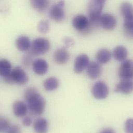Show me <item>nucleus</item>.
Returning <instances> with one entry per match:
<instances>
[{"instance_id": "f257e3e1", "label": "nucleus", "mask_w": 133, "mask_h": 133, "mask_svg": "<svg viewBox=\"0 0 133 133\" xmlns=\"http://www.w3.org/2000/svg\"><path fill=\"white\" fill-rule=\"evenodd\" d=\"M23 97L31 115L37 116L43 114L46 105V101L35 88H26L24 91Z\"/></svg>"}, {"instance_id": "f03ea898", "label": "nucleus", "mask_w": 133, "mask_h": 133, "mask_svg": "<svg viewBox=\"0 0 133 133\" xmlns=\"http://www.w3.org/2000/svg\"><path fill=\"white\" fill-rule=\"evenodd\" d=\"M105 3L104 0L90 1L88 6L89 20L92 26L99 25V20L102 16V11Z\"/></svg>"}, {"instance_id": "7ed1b4c3", "label": "nucleus", "mask_w": 133, "mask_h": 133, "mask_svg": "<svg viewBox=\"0 0 133 133\" xmlns=\"http://www.w3.org/2000/svg\"><path fill=\"white\" fill-rule=\"evenodd\" d=\"M6 83H16L19 85L25 84L29 81V77L25 71L20 67L17 66L12 69L10 74L3 78Z\"/></svg>"}, {"instance_id": "20e7f679", "label": "nucleus", "mask_w": 133, "mask_h": 133, "mask_svg": "<svg viewBox=\"0 0 133 133\" xmlns=\"http://www.w3.org/2000/svg\"><path fill=\"white\" fill-rule=\"evenodd\" d=\"M72 25L78 33L82 35L89 34L92 26L89 19L83 15L76 16L72 19Z\"/></svg>"}, {"instance_id": "39448f33", "label": "nucleus", "mask_w": 133, "mask_h": 133, "mask_svg": "<svg viewBox=\"0 0 133 133\" xmlns=\"http://www.w3.org/2000/svg\"><path fill=\"white\" fill-rule=\"evenodd\" d=\"M50 48L49 40L45 38H37L32 42L30 52L33 56H38L47 53Z\"/></svg>"}, {"instance_id": "423d86ee", "label": "nucleus", "mask_w": 133, "mask_h": 133, "mask_svg": "<svg viewBox=\"0 0 133 133\" xmlns=\"http://www.w3.org/2000/svg\"><path fill=\"white\" fill-rule=\"evenodd\" d=\"M65 2L60 1L54 4L49 10V16L53 20L60 22L65 18V11L64 9Z\"/></svg>"}, {"instance_id": "0eeeda50", "label": "nucleus", "mask_w": 133, "mask_h": 133, "mask_svg": "<svg viewBox=\"0 0 133 133\" xmlns=\"http://www.w3.org/2000/svg\"><path fill=\"white\" fill-rule=\"evenodd\" d=\"M92 94L97 99H104L109 94V88L105 82L103 81L96 82L92 88Z\"/></svg>"}, {"instance_id": "6e6552de", "label": "nucleus", "mask_w": 133, "mask_h": 133, "mask_svg": "<svg viewBox=\"0 0 133 133\" xmlns=\"http://www.w3.org/2000/svg\"><path fill=\"white\" fill-rule=\"evenodd\" d=\"M118 76L121 80H131L133 78V61L126 60L119 68Z\"/></svg>"}, {"instance_id": "1a4fd4ad", "label": "nucleus", "mask_w": 133, "mask_h": 133, "mask_svg": "<svg viewBox=\"0 0 133 133\" xmlns=\"http://www.w3.org/2000/svg\"><path fill=\"white\" fill-rule=\"evenodd\" d=\"M99 25L105 30L112 31L117 25L116 18L113 15L109 13L103 14L100 18Z\"/></svg>"}, {"instance_id": "9d476101", "label": "nucleus", "mask_w": 133, "mask_h": 133, "mask_svg": "<svg viewBox=\"0 0 133 133\" xmlns=\"http://www.w3.org/2000/svg\"><path fill=\"white\" fill-rule=\"evenodd\" d=\"M90 63L89 57L86 54L78 55L75 60L74 63V70L76 74H81L87 68Z\"/></svg>"}, {"instance_id": "9b49d317", "label": "nucleus", "mask_w": 133, "mask_h": 133, "mask_svg": "<svg viewBox=\"0 0 133 133\" xmlns=\"http://www.w3.org/2000/svg\"><path fill=\"white\" fill-rule=\"evenodd\" d=\"M114 91L125 95L131 94L133 92V82L131 80H121L116 85Z\"/></svg>"}, {"instance_id": "f8f14e48", "label": "nucleus", "mask_w": 133, "mask_h": 133, "mask_svg": "<svg viewBox=\"0 0 133 133\" xmlns=\"http://www.w3.org/2000/svg\"><path fill=\"white\" fill-rule=\"evenodd\" d=\"M70 55L65 47L58 48L54 54V59L56 63L62 65L66 63L69 59Z\"/></svg>"}, {"instance_id": "ddd939ff", "label": "nucleus", "mask_w": 133, "mask_h": 133, "mask_svg": "<svg viewBox=\"0 0 133 133\" xmlns=\"http://www.w3.org/2000/svg\"><path fill=\"white\" fill-rule=\"evenodd\" d=\"M102 72V67L101 65L96 61L90 62L87 68V73L92 79H96L99 78Z\"/></svg>"}, {"instance_id": "4468645a", "label": "nucleus", "mask_w": 133, "mask_h": 133, "mask_svg": "<svg viewBox=\"0 0 133 133\" xmlns=\"http://www.w3.org/2000/svg\"><path fill=\"white\" fill-rule=\"evenodd\" d=\"M32 68L36 74L41 76L47 73L49 68V65L44 59H38L33 61Z\"/></svg>"}, {"instance_id": "2eb2a0df", "label": "nucleus", "mask_w": 133, "mask_h": 133, "mask_svg": "<svg viewBox=\"0 0 133 133\" xmlns=\"http://www.w3.org/2000/svg\"><path fill=\"white\" fill-rule=\"evenodd\" d=\"M28 108L26 104L21 101H15L12 105V111L15 116L22 118L26 116Z\"/></svg>"}, {"instance_id": "dca6fc26", "label": "nucleus", "mask_w": 133, "mask_h": 133, "mask_svg": "<svg viewBox=\"0 0 133 133\" xmlns=\"http://www.w3.org/2000/svg\"><path fill=\"white\" fill-rule=\"evenodd\" d=\"M33 129L35 133H47L49 131V122L45 118H39L34 121Z\"/></svg>"}, {"instance_id": "f3484780", "label": "nucleus", "mask_w": 133, "mask_h": 133, "mask_svg": "<svg viewBox=\"0 0 133 133\" xmlns=\"http://www.w3.org/2000/svg\"><path fill=\"white\" fill-rule=\"evenodd\" d=\"M32 43L30 38L25 36L22 35L18 37L15 42L16 48L20 51H26L30 49Z\"/></svg>"}, {"instance_id": "a211bd4d", "label": "nucleus", "mask_w": 133, "mask_h": 133, "mask_svg": "<svg viewBox=\"0 0 133 133\" xmlns=\"http://www.w3.org/2000/svg\"><path fill=\"white\" fill-rule=\"evenodd\" d=\"M111 57L112 54L110 51L105 48L99 50L95 56L97 62L100 64H105L108 63L111 60Z\"/></svg>"}, {"instance_id": "6ab92c4d", "label": "nucleus", "mask_w": 133, "mask_h": 133, "mask_svg": "<svg viewBox=\"0 0 133 133\" xmlns=\"http://www.w3.org/2000/svg\"><path fill=\"white\" fill-rule=\"evenodd\" d=\"M128 54V49L125 47L118 46L114 49L112 55L115 60L120 62H123L127 60Z\"/></svg>"}, {"instance_id": "aec40b11", "label": "nucleus", "mask_w": 133, "mask_h": 133, "mask_svg": "<svg viewBox=\"0 0 133 133\" xmlns=\"http://www.w3.org/2000/svg\"><path fill=\"white\" fill-rule=\"evenodd\" d=\"M123 29L125 36L130 39H133V16L124 18Z\"/></svg>"}, {"instance_id": "412c9836", "label": "nucleus", "mask_w": 133, "mask_h": 133, "mask_svg": "<svg viewBox=\"0 0 133 133\" xmlns=\"http://www.w3.org/2000/svg\"><path fill=\"white\" fill-rule=\"evenodd\" d=\"M59 80L55 77L47 78L43 82V87L45 90L52 91L56 90L59 86Z\"/></svg>"}, {"instance_id": "4be33fe9", "label": "nucleus", "mask_w": 133, "mask_h": 133, "mask_svg": "<svg viewBox=\"0 0 133 133\" xmlns=\"http://www.w3.org/2000/svg\"><path fill=\"white\" fill-rule=\"evenodd\" d=\"M12 70L11 64L8 60L3 59L0 60V74L3 78L9 75Z\"/></svg>"}, {"instance_id": "5701e85b", "label": "nucleus", "mask_w": 133, "mask_h": 133, "mask_svg": "<svg viewBox=\"0 0 133 133\" xmlns=\"http://www.w3.org/2000/svg\"><path fill=\"white\" fill-rule=\"evenodd\" d=\"M30 3L35 10L38 12H43L48 7L49 1L47 0H31Z\"/></svg>"}, {"instance_id": "b1692460", "label": "nucleus", "mask_w": 133, "mask_h": 133, "mask_svg": "<svg viewBox=\"0 0 133 133\" xmlns=\"http://www.w3.org/2000/svg\"><path fill=\"white\" fill-rule=\"evenodd\" d=\"M121 13L124 18L133 16V6L129 2L122 3L120 6Z\"/></svg>"}, {"instance_id": "393cba45", "label": "nucleus", "mask_w": 133, "mask_h": 133, "mask_svg": "<svg viewBox=\"0 0 133 133\" xmlns=\"http://www.w3.org/2000/svg\"><path fill=\"white\" fill-rule=\"evenodd\" d=\"M50 28V24L48 20H43L39 22L37 25V30L38 31L43 34L47 33Z\"/></svg>"}, {"instance_id": "a878e982", "label": "nucleus", "mask_w": 133, "mask_h": 133, "mask_svg": "<svg viewBox=\"0 0 133 133\" xmlns=\"http://www.w3.org/2000/svg\"><path fill=\"white\" fill-rule=\"evenodd\" d=\"M11 127L10 122L8 119L5 117H1L0 118V131L2 133L7 132Z\"/></svg>"}, {"instance_id": "bb28decb", "label": "nucleus", "mask_w": 133, "mask_h": 133, "mask_svg": "<svg viewBox=\"0 0 133 133\" xmlns=\"http://www.w3.org/2000/svg\"><path fill=\"white\" fill-rule=\"evenodd\" d=\"M33 57V56L31 54V53L30 52L27 53L26 54H25L22 60V64L24 66L28 67L29 65H30V64L32 63H33V62H32V57Z\"/></svg>"}, {"instance_id": "cd10ccee", "label": "nucleus", "mask_w": 133, "mask_h": 133, "mask_svg": "<svg viewBox=\"0 0 133 133\" xmlns=\"http://www.w3.org/2000/svg\"><path fill=\"white\" fill-rule=\"evenodd\" d=\"M124 131L125 133H133V119H128L124 125Z\"/></svg>"}, {"instance_id": "c85d7f7f", "label": "nucleus", "mask_w": 133, "mask_h": 133, "mask_svg": "<svg viewBox=\"0 0 133 133\" xmlns=\"http://www.w3.org/2000/svg\"><path fill=\"white\" fill-rule=\"evenodd\" d=\"M63 42L66 48H68L72 46L75 44V41L74 39L69 37H65L63 38Z\"/></svg>"}, {"instance_id": "c756f323", "label": "nucleus", "mask_w": 133, "mask_h": 133, "mask_svg": "<svg viewBox=\"0 0 133 133\" xmlns=\"http://www.w3.org/2000/svg\"><path fill=\"white\" fill-rule=\"evenodd\" d=\"M21 129L20 127L17 125H11L6 133H21Z\"/></svg>"}, {"instance_id": "7c9ffc66", "label": "nucleus", "mask_w": 133, "mask_h": 133, "mask_svg": "<svg viewBox=\"0 0 133 133\" xmlns=\"http://www.w3.org/2000/svg\"><path fill=\"white\" fill-rule=\"evenodd\" d=\"M33 121L32 118L29 116H25L22 120V124L24 127H30L32 124Z\"/></svg>"}, {"instance_id": "2f4dec72", "label": "nucleus", "mask_w": 133, "mask_h": 133, "mask_svg": "<svg viewBox=\"0 0 133 133\" xmlns=\"http://www.w3.org/2000/svg\"><path fill=\"white\" fill-rule=\"evenodd\" d=\"M99 133H116V132L112 129L106 128L102 130Z\"/></svg>"}]
</instances>
